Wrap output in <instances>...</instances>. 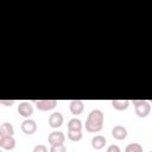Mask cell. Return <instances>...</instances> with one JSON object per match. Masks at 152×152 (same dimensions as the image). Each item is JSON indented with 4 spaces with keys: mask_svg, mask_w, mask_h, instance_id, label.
<instances>
[{
    "mask_svg": "<svg viewBox=\"0 0 152 152\" xmlns=\"http://www.w3.org/2000/svg\"><path fill=\"white\" fill-rule=\"evenodd\" d=\"M103 121H104V115L102 110L100 109H93L86 120V131L89 133H99L103 128Z\"/></svg>",
    "mask_w": 152,
    "mask_h": 152,
    "instance_id": "6da1fadb",
    "label": "cell"
},
{
    "mask_svg": "<svg viewBox=\"0 0 152 152\" xmlns=\"http://www.w3.org/2000/svg\"><path fill=\"white\" fill-rule=\"evenodd\" d=\"M132 103L134 106L135 114L139 118H146L150 114V112H151V104H150L148 101H146V100H133Z\"/></svg>",
    "mask_w": 152,
    "mask_h": 152,
    "instance_id": "7a4b0ae2",
    "label": "cell"
},
{
    "mask_svg": "<svg viewBox=\"0 0 152 152\" xmlns=\"http://www.w3.org/2000/svg\"><path fill=\"white\" fill-rule=\"evenodd\" d=\"M18 113L25 118V119H30V116L33 114V106L31 104V102L28 101H21L18 104Z\"/></svg>",
    "mask_w": 152,
    "mask_h": 152,
    "instance_id": "3957f363",
    "label": "cell"
},
{
    "mask_svg": "<svg viewBox=\"0 0 152 152\" xmlns=\"http://www.w3.org/2000/svg\"><path fill=\"white\" fill-rule=\"evenodd\" d=\"M33 103L42 112L51 110V109H53L57 106V101L56 100H34Z\"/></svg>",
    "mask_w": 152,
    "mask_h": 152,
    "instance_id": "277c9868",
    "label": "cell"
},
{
    "mask_svg": "<svg viewBox=\"0 0 152 152\" xmlns=\"http://www.w3.org/2000/svg\"><path fill=\"white\" fill-rule=\"evenodd\" d=\"M20 128H21V131H23L25 134L31 135V134L36 133V131H37V124H36V121L32 120V119H25V120L21 122Z\"/></svg>",
    "mask_w": 152,
    "mask_h": 152,
    "instance_id": "5b68a950",
    "label": "cell"
},
{
    "mask_svg": "<svg viewBox=\"0 0 152 152\" xmlns=\"http://www.w3.org/2000/svg\"><path fill=\"white\" fill-rule=\"evenodd\" d=\"M65 140V135L63 132H59V131H53L49 134L48 137V141L50 144V146L52 145H58V144H63Z\"/></svg>",
    "mask_w": 152,
    "mask_h": 152,
    "instance_id": "8992f818",
    "label": "cell"
},
{
    "mask_svg": "<svg viewBox=\"0 0 152 152\" xmlns=\"http://www.w3.org/2000/svg\"><path fill=\"white\" fill-rule=\"evenodd\" d=\"M63 121H64V118L62 115V113L59 112H55L52 114H50L49 116V126L51 128H58L63 125Z\"/></svg>",
    "mask_w": 152,
    "mask_h": 152,
    "instance_id": "52a82bcc",
    "label": "cell"
},
{
    "mask_svg": "<svg viewBox=\"0 0 152 152\" xmlns=\"http://www.w3.org/2000/svg\"><path fill=\"white\" fill-rule=\"evenodd\" d=\"M15 144L17 142L13 135H0V147L2 150H13Z\"/></svg>",
    "mask_w": 152,
    "mask_h": 152,
    "instance_id": "ba28073f",
    "label": "cell"
},
{
    "mask_svg": "<svg viewBox=\"0 0 152 152\" xmlns=\"http://www.w3.org/2000/svg\"><path fill=\"white\" fill-rule=\"evenodd\" d=\"M112 135L115 140H125L127 138V129L121 125H116L112 128Z\"/></svg>",
    "mask_w": 152,
    "mask_h": 152,
    "instance_id": "9c48e42d",
    "label": "cell"
},
{
    "mask_svg": "<svg viewBox=\"0 0 152 152\" xmlns=\"http://www.w3.org/2000/svg\"><path fill=\"white\" fill-rule=\"evenodd\" d=\"M69 109H70V113L71 114L80 115V114H82V112L84 109V103L81 100H72V101H70Z\"/></svg>",
    "mask_w": 152,
    "mask_h": 152,
    "instance_id": "30bf717a",
    "label": "cell"
},
{
    "mask_svg": "<svg viewBox=\"0 0 152 152\" xmlns=\"http://www.w3.org/2000/svg\"><path fill=\"white\" fill-rule=\"evenodd\" d=\"M106 144H107V139H106V137H103L101 134H97L91 139V147L95 150L103 148L106 146Z\"/></svg>",
    "mask_w": 152,
    "mask_h": 152,
    "instance_id": "8fae6325",
    "label": "cell"
},
{
    "mask_svg": "<svg viewBox=\"0 0 152 152\" xmlns=\"http://www.w3.org/2000/svg\"><path fill=\"white\" fill-rule=\"evenodd\" d=\"M112 106L116 110H126L129 107V101L128 100H112Z\"/></svg>",
    "mask_w": 152,
    "mask_h": 152,
    "instance_id": "7c38bea8",
    "label": "cell"
},
{
    "mask_svg": "<svg viewBox=\"0 0 152 152\" xmlns=\"http://www.w3.org/2000/svg\"><path fill=\"white\" fill-rule=\"evenodd\" d=\"M68 131H82V121L77 118H72L68 121Z\"/></svg>",
    "mask_w": 152,
    "mask_h": 152,
    "instance_id": "4fadbf2b",
    "label": "cell"
},
{
    "mask_svg": "<svg viewBox=\"0 0 152 152\" xmlns=\"http://www.w3.org/2000/svg\"><path fill=\"white\" fill-rule=\"evenodd\" d=\"M14 127L11 122H2L0 126V135H13Z\"/></svg>",
    "mask_w": 152,
    "mask_h": 152,
    "instance_id": "5bb4252c",
    "label": "cell"
},
{
    "mask_svg": "<svg viewBox=\"0 0 152 152\" xmlns=\"http://www.w3.org/2000/svg\"><path fill=\"white\" fill-rule=\"evenodd\" d=\"M68 139L71 141H80L82 139V131H68Z\"/></svg>",
    "mask_w": 152,
    "mask_h": 152,
    "instance_id": "9a60e30c",
    "label": "cell"
},
{
    "mask_svg": "<svg viewBox=\"0 0 152 152\" xmlns=\"http://www.w3.org/2000/svg\"><path fill=\"white\" fill-rule=\"evenodd\" d=\"M125 152H142V146L138 142H131L126 146Z\"/></svg>",
    "mask_w": 152,
    "mask_h": 152,
    "instance_id": "2e32d148",
    "label": "cell"
},
{
    "mask_svg": "<svg viewBox=\"0 0 152 152\" xmlns=\"http://www.w3.org/2000/svg\"><path fill=\"white\" fill-rule=\"evenodd\" d=\"M50 152H66V148L64 144H58V145H52L50 147Z\"/></svg>",
    "mask_w": 152,
    "mask_h": 152,
    "instance_id": "e0dca14e",
    "label": "cell"
},
{
    "mask_svg": "<svg viewBox=\"0 0 152 152\" xmlns=\"http://www.w3.org/2000/svg\"><path fill=\"white\" fill-rule=\"evenodd\" d=\"M32 152H48V148H46L45 145L39 144V145H36V146H34V148H33Z\"/></svg>",
    "mask_w": 152,
    "mask_h": 152,
    "instance_id": "ac0fdd59",
    "label": "cell"
},
{
    "mask_svg": "<svg viewBox=\"0 0 152 152\" xmlns=\"http://www.w3.org/2000/svg\"><path fill=\"white\" fill-rule=\"evenodd\" d=\"M106 152H121V150H120V147L118 145L113 144V145H109L108 146V148H107Z\"/></svg>",
    "mask_w": 152,
    "mask_h": 152,
    "instance_id": "d6986e66",
    "label": "cell"
},
{
    "mask_svg": "<svg viewBox=\"0 0 152 152\" xmlns=\"http://www.w3.org/2000/svg\"><path fill=\"white\" fill-rule=\"evenodd\" d=\"M0 103L4 104V106H7V107L10 106L11 107L14 103V100H0Z\"/></svg>",
    "mask_w": 152,
    "mask_h": 152,
    "instance_id": "ffe728a7",
    "label": "cell"
},
{
    "mask_svg": "<svg viewBox=\"0 0 152 152\" xmlns=\"http://www.w3.org/2000/svg\"><path fill=\"white\" fill-rule=\"evenodd\" d=\"M150 152H152V151H150Z\"/></svg>",
    "mask_w": 152,
    "mask_h": 152,
    "instance_id": "44dd1931",
    "label": "cell"
}]
</instances>
